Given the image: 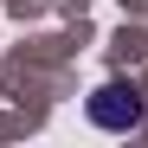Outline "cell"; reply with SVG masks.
I'll return each mask as SVG.
<instances>
[{"mask_svg": "<svg viewBox=\"0 0 148 148\" xmlns=\"http://www.w3.org/2000/svg\"><path fill=\"white\" fill-rule=\"evenodd\" d=\"M90 122L97 129H142V103H135V90H122V84H103L90 97Z\"/></svg>", "mask_w": 148, "mask_h": 148, "instance_id": "obj_1", "label": "cell"}]
</instances>
